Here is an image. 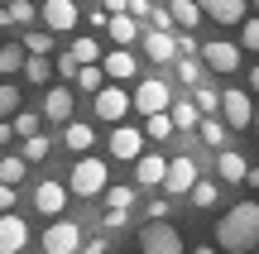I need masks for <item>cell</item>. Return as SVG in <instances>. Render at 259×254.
Instances as JSON below:
<instances>
[{"label": "cell", "instance_id": "6da1fadb", "mask_svg": "<svg viewBox=\"0 0 259 254\" xmlns=\"http://www.w3.org/2000/svg\"><path fill=\"white\" fill-rule=\"evenodd\" d=\"M216 245L226 254H250L259 245V201H240L216 221Z\"/></svg>", "mask_w": 259, "mask_h": 254}, {"label": "cell", "instance_id": "7a4b0ae2", "mask_svg": "<svg viewBox=\"0 0 259 254\" xmlns=\"http://www.w3.org/2000/svg\"><path fill=\"white\" fill-rule=\"evenodd\" d=\"M106 187H111V168H106V159H96V154H82V159L72 163L67 192H72V197H101Z\"/></svg>", "mask_w": 259, "mask_h": 254}, {"label": "cell", "instance_id": "3957f363", "mask_svg": "<svg viewBox=\"0 0 259 254\" xmlns=\"http://www.w3.org/2000/svg\"><path fill=\"white\" fill-rule=\"evenodd\" d=\"M139 249H144V254H187L183 235H178L168 221H149V226L139 230Z\"/></svg>", "mask_w": 259, "mask_h": 254}, {"label": "cell", "instance_id": "277c9868", "mask_svg": "<svg viewBox=\"0 0 259 254\" xmlns=\"http://www.w3.org/2000/svg\"><path fill=\"white\" fill-rule=\"evenodd\" d=\"M135 111L139 115H158V111H168L173 106V91H168V82H158V77H144V82L135 86Z\"/></svg>", "mask_w": 259, "mask_h": 254}, {"label": "cell", "instance_id": "5b68a950", "mask_svg": "<svg viewBox=\"0 0 259 254\" xmlns=\"http://www.w3.org/2000/svg\"><path fill=\"white\" fill-rule=\"evenodd\" d=\"M130 106H135V101H130L125 86H120V82H106L101 91H96V120H111V125H115V120H125Z\"/></svg>", "mask_w": 259, "mask_h": 254}, {"label": "cell", "instance_id": "8992f818", "mask_svg": "<svg viewBox=\"0 0 259 254\" xmlns=\"http://www.w3.org/2000/svg\"><path fill=\"white\" fill-rule=\"evenodd\" d=\"M77 249H82V226L53 221V226L44 230V254H77Z\"/></svg>", "mask_w": 259, "mask_h": 254}, {"label": "cell", "instance_id": "52a82bcc", "mask_svg": "<svg viewBox=\"0 0 259 254\" xmlns=\"http://www.w3.org/2000/svg\"><path fill=\"white\" fill-rule=\"evenodd\" d=\"M168 197H187V192L197 187V159H187V154H178V159H168V178H163Z\"/></svg>", "mask_w": 259, "mask_h": 254}, {"label": "cell", "instance_id": "ba28073f", "mask_svg": "<svg viewBox=\"0 0 259 254\" xmlns=\"http://www.w3.org/2000/svg\"><path fill=\"white\" fill-rule=\"evenodd\" d=\"M221 115H226L231 130H250V125H254V101H250V91H221Z\"/></svg>", "mask_w": 259, "mask_h": 254}, {"label": "cell", "instance_id": "9c48e42d", "mask_svg": "<svg viewBox=\"0 0 259 254\" xmlns=\"http://www.w3.org/2000/svg\"><path fill=\"white\" fill-rule=\"evenodd\" d=\"M38 15H44V24H48V34H72L77 29V0H44V10H38Z\"/></svg>", "mask_w": 259, "mask_h": 254}, {"label": "cell", "instance_id": "30bf717a", "mask_svg": "<svg viewBox=\"0 0 259 254\" xmlns=\"http://www.w3.org/2000/svg\"><path fill=\"white\" fill-rule=\"evenodd\" d=\"M240 43H226V38H211V43H202V63L211 67V72H235L240 67Z\"/></svg>", "mask_w": 259, "mask_h": 254}, {"label": "cell", "instance_id": "8fae6325", "mask_svg": "<svg viewBox=\"0 0 259 254\" xmlns=\"http://www.w3.org/2000/svg\"><path fill=\"white\" fill-rule=\"evenodd\" d=\"M139 154H144V130H130V125L111 130V159H120V163H135Z\"/></svg>", "mask_w": 259, "mask_h": 254}, {"label": "cell", "instance_id": "7c38bea8", "mask_svg": "<svg viewBox=\"0 0 259 254\" xmlns=\"http://www.w3.org/2000/svg\"><path fill=\"white\" fill-rule=\"evenodd\" d=\"M24 245H29V226L15 211H0V254H19Z\"/></svg>", "mask_w": 259, "mask_h": 254}, {"label": "cell", "instance_id": "4fadbf2b", "mask_svg": "<svg viewBox=\"0 0 259 254\" xmlns=\"http://www.w3.org/2000/svg\"><path fill=\"white\" fill-rule=\"evenodd\" d=\"M163 178H168V159L163 154H139L135 159V182L139 187H163Z\"/></svg>", "mask_w": 259, "mask_h": 254}, {"label": "cell", "instance_id": "5bb4252c", "mask_svg": "<svg viewBox=\"0 0 259 254\" xmlns=\"http://www.w3.org/2000/svg\"><path fill=\"white\" fill-rule=\"evenodd\" d=\"M101 67H106V82H135V77H139V63H135V53H130V48L106 53Z\"/></svg>", "mask_w": 259, "mask_h": 254}, {"label": "cell", "instance_id": "9a60e30c", "mask_svg": "<svg viewBox=\"0 0 259 254\" xmlns=\"http://www.w3.org/2000/svg\"><path fill=\"white\" fill-rule=\"evenodd\" d=\"M34 207L44 211V216H63V207H67V187H63V182H53V178L38 182V187H34Z\"/></svg>", "mask_w": 259, "mask_h": 254}, {"label": "cell", "instance_id": "2e32d148", "mask_svg": "<svg viewBox=\"0 0 259 254\" xmlns=\"http://www.w3.org/2000/svg\"><path fill=\"white\" fill-rule=\"evenodd\" d=\"M197 5L216 24H245V0H197Z\"/></svg>", "mask_w": 259, "mask_h": 254}, {"label": "cell", "instance_id": "e0dca14e", "mask_svg": "<svg viewBox=\"0 0 259 254\" xmlns=\"http://www.w3.org/2000/svg\"><path fill=\"white\" fill-rule=\"evenodd\" d=\"M44 120H72V86H53V91L44 96Z\"/></svg>", "mask_w": 259, "mask_h": 254}, {"label": "cell", "instance_id": "ac0fdd59", "mask_svg": "<svg viewBox=\"0 0 259 254\" xmlns=\"http://www.w3.org/2000/svg\"><path fill=\"white\" fill-rule=\"evenodd\" d=\"M144 53L154 58V63H168V58H178V38L168 34V29H149L144 34Z\"/></svg>", "mask_w": 259, "mask_h": 254}, {"label": "cell", "instance_id": "d6986e66", "mask_svg": "<svg viewBox=\"0 0 259 254\" xmlns=\"http://www.w3.org/2000/svg\"><path fill=\"white\" fill-rule=\"evenodd\" d=\"M216 173H221V182H245L250 163H245V154H235V149H221V154H216Z\"/></svg>", "mask_w": 259, "mask_h": 254}, {"label": "cell", "instance_id": "ffe728a7", "mask_svg": "<svg viewBox=\"0 0 259 254\" xmlns=\"http://www.w3.org/2000/svg\"><path fill=\"white\" fill-rule=\"evenodd\" d=\"M106 34H111V43H115V48H130V43L139 38V24H135V15L125 10V15H111V24H106Z\"/></svg>", "mask_w": 259, "mask_h": 254}, {"label": "cell", "instance_id": "44dd1931", "mask_svg": "<svg viewBox=\"0 0 259 254\" xmlns=\"http://www.w3.org/2000/svg\"><path fill=\"white\" fill-rule=\"evenodd\" d=\"M29 19H34L29 0H0V29H24Z\"/></svg>", "mask_w": 259, "mask_h": 254}, {"label": "cell", "instance_id": "7402d4cb", "mask_svg": "<svg viewBox=\"0 0 259 254\" xmlns=\"http://www.w3.org/2000/svg\"><path fill=\"white\" fill-rule=\"evenodd\" d=\"M197 134H202V144H206V149H216V154H221V149H226V134H231V125H226V120H216V115H202Z\"/></svg>", "mask_w": 259, "mask_h": 254}, {"label": "cell", "instance_id": "603a6c76", "mask_svg": "<svg viewBox=\"0 0 259 254\" xmlns=\"http://www.w3.org/2000/svg\"><path fill=\"white\" fill-rule=\"evenodd\" d=\"M63 139H67V149H72V154H87L96 144V130H92V125H82V120H67V134H63Z\"/></svg>", "mask_w": 259, "mask_h": 254}, {"label": "cell", "instance_id": "cb8c5ba5", "mask_svg": "<svg viewBox=\"0 0 259 254\" xmlns=\"http://www.w3.org/2000/svg\"><path fill=\"white\" fill-rule=\"evenodd\" d=\"M24 173H29V159H24V154H5V159H0V182L19 187V182H24Z\"/></svg>", "mask_w": 259, "mask_h": 254}, {"label": "cell", "instance_id": "d4e9b609", "mask_svg": "<svg viewBox=\"0 0 259 254\" xmlns=\"http://www.w3.org/2000/svg\"><path fill=\"white\" fill-rule=\"evenodd\" d=\"M168 10H173L178 29H197V19H202V5L197 0H168Z\"/></svg>", "mask_w": 259, "mask_h": 254}, {"label": "cell", "instance_id": "484cf974", "mask_svg": "<svg viewBox=\"0 0 259 254\" xmlns=\"http://www.w3.org/2000/svg\"><path fill=\"white\" fill-rule=\"evenodd\" d=\"M168 115H173L178 130H197V125H202V111H197V101H173V106H168Z\"/></svg>", "mask_w": 259, "mask_h": 254}, {"label": "cell", "instance_id": "4316f807", "mask_svg": "<svg viewBox=\"0 0 259 254\" xmlns=\"http://www.w3.org/2000/svg\"><path fill=\"white\" fill-rule=\"evenodd\" d=\"M67 53H72L77 63H101V58H106V53H101V43H96L92 34H82V38H72V48H67Z\"/></svg>", "mask_w": 259, "mask_h": 254}, {"label": "cell", "instance_id": "83f0119b", "mask_svg": "<svg viewBox=\"0 0 259 254\" xmlns=\"http://www.w3.org/2000/svg\"><path fill=\"white\" fill-rule=\"evenodd\" d=\"M106 86V67L101 63H82V72H77V91H101Z\"/></svg>", "mask_w": 259, "mask_h": 254}, {"label": "cell", "instance_id": "f1b7e54d", "mask_svg": "<svg viewBox=\"0 0 259 254\" xmlns=\"http://www.w3.org/2000/svg\"><path fill=\"white\" fill-rule=\"evenodd\" d=\"M24 53H29L24 43H5V48H0V72H10V77L24 72Z\"/></svg>", "mask_w": 259, "mask_h": 254}, {"label": "cell", "instance_id": "f546056e", "mask_svg": "<svg viewBox=\"0 0 259 254\" xmlns=\"http://www.w3.org/2000/svg\"><path fill=\"white\" fill-rule=\"evenodd\" d=\"M24 77H29V82H48V77H53L48 53H29V58H24Z\"/></svg>", "mask_w": 259, "mask_h": 254}, {"label": "cell", "instance_id": "4dcf8cb0", "mask_svg": "<svg viewBox=\"0 0 259 254\" xmlns=\"http://www.w3.org/2000/svg\"><path fill=\"white\" fill-rule=\"evenodd\" d=\"M144 120H149V125H144V134H149V139H168V134L178 130L168 111H158V115H144Z\"/></svg>", "mask_w": 259, "mask_h": 254}, {"label": "cell", "instance_id": "1f68e13d", "mask_svg": "<svg viewBox=\"0 0 259 254\" xmlns=\"http://www.w3.org/2000/svg\"><path fill=\"white\" fill-rule=\"evenodd\" d=\"M192 101H197V111H202V115H216V111H221V91H211V86H202V82L192 86Z\"/></svg>", "mask_w": 259, "mask_h": 254}, {"label": "cell", "instance_id": "d6a6232c", "mask_svg": "<svg viewBox=\"0 0 259 254\" xmlns=\"http://www.w3.org/2000/svg\"><path fill=\"white\" fill-rule=\"evenodd\" d=\"M202 58H178V82H183V86H197V82H202Z\"/></svg>", "mask_w": 259, "mask_h": 254}, {"label": "cell", "instance_id": "836d02e7", "mask_svg": "<svg viewBox=\"0 0 259 254\" xmlns=\"http://www.w3.org/2000/svg\"><path fill=\"white\" fill-rule=\"evenodd\" d=\"M10 120H15V134H19V139H29V134H38V125H44V115H34V111H15Z\"/></svg>", "mask_w": 259, "mask_h": 254}, {"label": "cell", "instance_id": "e575fe53", "mask_svg": "<svg viewBox=\"0 0 259 254\" xmlns=\"http://www.w3.org/2000/svg\"><path fill=\"white\" fill-rule=\"evenodd\" d=\"M187 197H192V207H216V197H221V192H216V182H202V178H197V187L192 192H187Z\"/></svg>", "mask_w": 259, "mask_h": 254}, {"label": "cell", "instance_id": "d590c367", "mask_svg": "<svg viewBox=\"0 0 259 254\" xmlns=\"http://www.w3.org/2000/svg\"><path fill=\"white\" fill-rule=\"evenodd\" d=\"M101 197H106V207H115V211H130V207H135V187H106Z\"/></svg>", "mask_w": 259, "mask_h": 254}, {"label": "cell", "instance_id": "8d00e7d4", "mask_svg": "<svg viewBox=\"0 0 259 254\" xmlns=\"http://www.w3.org/2000/svg\"><path fill=\"white\" fill-rule=\"evenodd\" d=\"M24 48L29 53H53V34L48 29H34V34H24Z\"/></svg>", "mask_w": 259, "mask_h": 254}, {"label": "cell", "instance_id": "74e56055", "mask_svg": "<svg viewBox=\"0 0 259 254\" xmlns=\"http://www.w3.org/2000/svg\"><path fill=\"white\" fill-rule=\"evenodd\" d=\"M15 111H19V91L10 82H0V120H10Z\"/></svg>", "mask_w": 259, "mask_h": 254}, {"label": "cell", "instance_id": "f35d334b", "mask_svg": "<svg viewBox=\"0 0 259 254\" xmlns=\"http://www.w3.org/2000/svg\"><path fill=\"white\" fill-rule=\"evenodd\" d=\"M24 159L29 163H44L48 159V139H44V134H29V139H24Z\"/></svg>", "mask_w": 259, "mask_h": 254}, {"label": "cell", "instance_id": "ab89813d", "mask_svg": "<svg viewBox=\"0 0 259 254\" xmlns=\"http://www.w3.org/2000/svg\"><path fill=\"white\" fill-rule=\"evenodd\" d=\"M240 48L245 53H259V19H245L240 24Z\"/></svg>", "mask_w": 259, "mask_h": 254}, {"label": "cell", "instance_id": "60d3db41", "mask_svg": "<svg viewBox=\"0 0 259 254\" xmlns=\"http://www.w3.org/2000/svg\"><path fill=\"white\" fill-rule=\"evenodd\" d=\"M77 72H82V63H77L72 53H63V58H58V77H63V82H77Z\"/></svg>", "mask_w": 259, "mask_h": 254}, {"label": "cell", "instance_id": "b9f144b4", "mask_svg": "<svg viewBox=\"0 0 259 254\" xmlns=\"http://www.w3.org/2000/svg\"><path fill=\"white\" fill-rule=\"evenodd\" d=\"M82 254H111V240H106V235H92V240H82Z\"/></svg>", "mask_w": 259, "mask_h": 254}, {"label": "cell", "instance_id": "7bdbcfd3", "mask_svg": "<svg viewBox=\"0 0 259 254\" xmlns=\"http://www.w3.org/2000/svg\"><path fill=\"white\" fill-rule=\"evenodd\" d=\"M130 221V211H115V207H106V230H120Z\"/></svg>", "mask_w": 259, "mask_h": 254}, {"label": "cell", "instance_id": "ee69618b", "mask_svg": "<svg viewBox=\"0 0 259 254\" xmlns=\"http://www.w3.org/2000/svg\"><path fill=\"white\" fill-rule=\"evenodd\" d=\"M149 221H168V201H163V197L149 201Z\"/></svg>", "mask_w": 259, "mask_h": 254}, {"label": "cell", "instance_id": "f6af8a7d", "mask_svg": "<svg viewBox=\"0 0 259 254\" xmlns=\"http://www.w3.org/2000/svg\"><path fill=\"white\" fill-rule=\"evenodd\" d=\"M15 207V187H10V182H0V211H10Z\"/></svg>", "mask_w": 259, "mask_h": 254}, {"label": "cell", "instance_id": "bcb514c9", "mask_svg": "<svg viewBox=\"0 0 259 254\" xmlns=\"http://www.w3.org/2000/svg\"><path fill=\"white\" fill-rule=\"evenodd\" d=\"M149 10H154V0H130V15H135V19L149 15Z\"/></svg>", "mask_w": 259, "mask_h": 254}, {"label": "cell", "instance_id": "7dc6e473", "mask_svg": "<svg viewBox=\"0 0 259 254\" xmlns=\"http://www.w3.org/2000/svg\"><path fill=\"white\" fill-rule=\"evenodd\" d=\"M10 139H15V120H0V149H5Z\"/></svg>", "mask_w": 259, "mask_h": 254}, {"label": "cell", "instance_id": "c3c4849f", "mask_svg": "<svg viewBox=\"0 0 259 254\" xmlns=\"http://www.w3.org/2000/svg\"><path fill=\"white\" fill-rule=\"evenodd\" d=\"M101 5H106V15H125V10H130V0H101Z\"/></svg>", "mask_w": 259, "mask_h": 254}, {"label": "cell", "instance_id": "681fc988", "mask_svg": "<svg viewBox=\"0 0 259 254\" xmlns=\"http://www.w3.org/2000/svg\"><path fill=\"white\" fill-rule=\"evenodd\" d=\"M87 19H92V29H106V24H111V15H106V10H92Z\"/></svg>", "mask_w": 259, "mask_h": 254}, {"label": "cell", "instance_id": "f907efd6", "mask_svg": "<svg viewBox=\"0 0 259 254\" xmlns=\"http://www.w3.org/2000/svg\"><path fill=\"white\" fill-rule=\"evenodd\" d=\"M245 187H254V192H259V168H250V173H245Z\"/></svg>", "mask_w": 259, "mask_h": 254}, {"label": "cell", "instance_id": "816d5d0a", "mask_svg": "<svg viewBox=\"0 0 259 254\" xmlns=\"http://www.w3.org/2000/svg\"><path fill=\"white\" fill-rule=\"evenodd\" d=\"M250 91H259V67H250Z\"/></svg>", "mask_w": 259, "mask_h": 254}, {"label": "cell", "instance_id": "f5cc1de1", "mask_svg": "<svg viewBox=\"0 0 259 254\" xmlns=\"http://www.w3.org/2000/svg\"><path fill=\"white\" fill-rule=\"evenodd\" d=\"M192 254H216V249H211V245H202V249H192Z\"/></svg>", "mask_w": 259, "mask_h": 254}, {"label": "cell", "instance_id": "db71d44e", "mask_svg": "<svg viewBox=\"0 0 259 254\" xmlns=\"http://www.w3.org/2000/svg\"><path fill=\"white\" fill-rule=\"evenodd\" d=\"M254 134H259V106H254Z\"/></svg>", "mask_w": 259, "mask_h": 254}, {"label": "cell", "instance_id": "11a10c76", "mask_svg": "<svg viewBox=\"0 0 259 254\" xmlns=\"http://www.w3.org/2000/svg\"><path fill=\"white\" fill-rule=\"evenodd\" d=\"M154 5H168V0H154Z\"/></svg>", "mask_w": 259, "mask_h": 254}, {"label": "cell", "instance_id": "9f6ffc18", "mask_svg": "<svg viewBox=\"0 0 259 254\" xmlns=\"http://www.w3.org/2000/svg\"><path fill=\"white\" fill-rule=\"evenodd\" d=\"M82 5H96V0H82Z\"/></svg>", "mask_w": 259, "mask_h": 254}, {"label": "cell", "instance_id": "6f0895ef", "mask_svg": "<svg viewBox=\"0 0 259 254\" xmlns=\"http://www.w3.org/2000/svg\"><path fill=\"white\" fill-rule=\"evenodd\" d=\"M254 10H259V0H254Z\"/></svg>", "mask_w": 259, "mask_h": 254}]
</instances>
